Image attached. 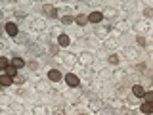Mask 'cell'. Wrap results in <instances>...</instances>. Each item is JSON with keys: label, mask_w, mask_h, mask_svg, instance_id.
<instances>
[{"label": "cell", "mask_w": 153, "mask_h": 115, "mask_svg": "<svg viewBox=\"0 0 153 115\" xmlns=\"http://www.w3.org/2000/svg\"><path fill=\"white\" fill-rule=\"evenodd\" d=\"M0 86H2V88L13 86V75H10V73H0Z\"/></svg>", "instance_id": "cb8c5ba5"}, {"label": "cell", "mask_w": 153, "mask_h": 115, "mask_svg": "<svg viewBox=\"0 0 153 115\" xmlns=\"http://www.w3.org/2000/svg\"><path fill=\"white\" fill-rule=\"evenodd\" d=\"M52 115H67V111H65L63 108H56V109H54V113H52Z\"/></svg>", "instance_id": "ee69618b"}, {"label": "cell", "mask_w": 153, "mask_h": 115, "mask_svg": "<svg viewBox=\"0 0 153 115\" xmlns=\"http://www.w3.org/2000/svg\"><path fill=\"white\" fill-rule=\"evenodd\" d=\"M25 83H27V75H25V73H19V71H17V73L13 75V84L23 86Z\"/></svg>", "instance_id": "836d02e7"}, {"label": "cell", "mask_w": 153, "mask_h": 115, "mask_svg": "<svg viewBox=\"0 0 153 115\" xmlns=\"http://www.w3.org/2000/svg\"><path fill=\"white\" fill-rule=\"evenodd\" d=\"M13 40H16L19 46H25L27 42H29V33H19V35L13 38Z\"/></svg>", "instance_id": "e575fe53"}, {"label": "cell", "mask_w": 153, "mask_h": 115, "mask_svg": "<svg viewBox=\"0 0 153 115\" xmlns=\"http://www.w3.org/2000/svg\"><path fill=\"white\" fill-rule=\"evenodd\" d=\"M10 65H12V60H8L6 56H0V73H4Z\"/></svg>", "instance_id": "f35d334b"}, {"label": "cell", "mask_w": 153, "mask_h": 115, "mask_svg": "<svg viewBox=\"0 0 153 115\" xmlns=\"http://www.w3.org/2000/svg\"><path fill=\"white\" fill-rule=\"evenodd\" d=\"M130 88H132V90H130V94H134L138 100H143V94H146V86L140 84V83H134Z\"/></svg>", "instance_id": "44dd1931"}, {"label": "cell", "mask_w": 153, "mask_h": 115, "mask_svg": "<svg viewBox=\"0 0 153 115\" xmlns=\"http://www.w3.org/2000/svg\"><path fill=\"white\" fill-rule=\"evenodd\" d=\"M103 102H105V108H109V109H119L124 104L123 98H119V96H109V98L103 100Z\"/></svg>", "instance_id": "e0dca14e"}, {"label": "cell", "mask_w": 153, "mask_h": 115, "mask_svg": "<svg viewBox=\"0 0 153 115\" xmlns=\"http://www.w3.org/2000/svg\"><path fill=\"white\" fill-rule=\"evenodd\" d=\"M8 108H10V113H12V115H23V113H25V105H23L21 102H17V100H13Z\"/></svg>", "instance_id": "ac0fdd59"}, {"label": "cell", "mask_w": 153, "mask_h": 115, "mask_svg": "<svg viewBox=\"0 0 153 115\" xmlns=\"http://www.w3.org/2000/svg\"><path fill=\"white\" fill-rule=\"evenodd\" d=\"M113 115H123V113H119V111H117V113H113Z\"/></svg>", "instance_id": "f907efd6"}, {"label": "cell", "mask_w": 153, "mask_h": 115, "mask_svg": "<svg viewBox=\"0 0 153 115\" xmlns=\"http://www.w3.org/2000/svg\"><path fill=\"white\" fill-rule=\"evenodd\" d=\"M12 65L16 67V69H23V67H27V61L23 60V58H19V56H13L12 58Z\"/></svg>", "instance_id": "1f68e13d"}, {"label": "cell", "mask_w": 153, "mask_h": 115, "mask_svg": "<svg viewBox=\"0 0 153 115\" xmlns=\"http://www.w3.org/2000/svg\"><path fill=\"white\" fill-rule=\"evenodd\" d=\"M113 29H117V31L123 35V33H128V31L132 29V23L128 21V19H121V17H119V19H115V25H113Z\"/></svg>", "instance_id": "8fae6325"}, {"label": "cell", "mask_w": 153, "mask_h": 115, "mask_svg": "<svg viewBox=\"0 0 153 115\" xmlns=\"http://www.w3.org/2000/svg\"><path fill=\"white\" fill-rule=\"evenodd\" d=\"M56 42H57V46H59L61 50H67V48L71 46V37H69V33H59V35L56 37Z\"/></svg>", "instance_id": "5bb4252c"}, {"label": "cell", "mask_w": 153, "mask_h": 115, "mask_svg": "<svg viewBox=\"0 0 153 115\" xmlns=\"http://www.w3.org/2000/svg\"><path fill=\"white\" fill-rule=\"evenodd\" d=\"M59 19H61V25H63V27H71V25H75V16H73V13H63V16H61Z\"/></svg>", "instance_id": "f546056e"}, {"label": "cell", "mask_w": 153, "mask_h": 115, "mask_svg": "<svg viewBox=\"0 0 153 115\" xmlns=\"http://www.w3.org/2000/svg\"><path fill=\"white\" fill-rule=\"evenodd\" d=\"M2 92H4V88H2V86H0V94H2Z\"/></svg>", "instance_id": "681fc988"}, {"label": "cell", "mask_w": 153, "mask_h": 115, "mask_svg": "<svg viewBox=\"0 0 153 115\" xmlns=\"http://www.w3.org/2000/svg\"><path fill=\"white\" fill-rule=\"evenodd\" d=\"M59 60H61V63L67 65V67H75L76 63H79V56L73 54V52H61L59 54Z\"/></svg>", "instance_id": "277c9868"}, {"label": "cell", "mask_w": 153, "mask_h": 115, "mask_svg": "<svg viewBox=\"0 0 153 115\" xmlns=\"http://www.w3.org/2000/svg\"><path fill=\"white\" fill-rule=\"evenodd\" d=\"M117 2H121V4H123V2H124V0H117Z\"/></svg>", "instance_id": "f5cc1de1"}, {"label": "cell", "mask_w": 153, "mask_h": 115, "mask_svg": "<svg viewBox=\"0 0 153 115\" xmlns=\"http://www.w3.org/2000/svg\"><path fill=\"white\" fill-rule=\"evenodd\" d=\"M143 102L153 104V90H146V94H143Z\"/></svg>", "instance_id": "b9f144b4"}, {"label": "cell", "mask_w": 153, "mask_h": 115, "mask_svg": "<svg viewBox=\"0 0 153 115\" xmlns=\"http://www.w3.org/2000/svg\"><path fill=\"white\" fill-rule=\"evenodd\" d=\"M130 75V73H126L124 69H115L113 71V79L111 81H115V83H124V79Z\"/></svg>", "instance_id": "484cf974"}, {"label": "cell", "mask_w": 153, "mask_h": 115, "mask_svg": "<svg viewBox=\"0 0 153 115\" xmlns=\"http://www.w3.org/2000/svg\"><path fill=\"white\" fill-rule=\"evenodd\" d=\"M63 83L67 84V88H80V77L79 73H65L63 75Z\"/></svg>", "instance_id": "5b68a950"}, {"label": "cell", "mask_w": 153, "mask_h": 115, "mask_svg": "<svg viewBox=\"0 0 153 115\" xmlns=\"http://www.w3.org/2000/svg\"><path fill=\"white\" fill-rule=\"evenodd\" d=\"M123 102L128 104L130 108H136V105H138V98L134 94H128V96H124V98H123Z\"/></svg>", "instance_id": "74e56055"}, {"label": "cell", "mask_w": 153, "mask_h": 115, "mask_svg": "<svg viewBox=\"0 0 153 115\" xmlns=\"http://www.w3.org/2000/svg\"><path fill=\"white\" fill-rule=\"evenodd\" d=\"M130 71H132V75H143L147 71V63H146V61H138V63L132 65Z\"/></svg>", "instance_id": "d4e9b609"}, {"label": "cell", "mask_w": 153, "mask_h": 115, "mask_svg": "<svg viewBox=\"0 0 153 115\" xmlns=\"http://www.w3.org/2000/svg\"><path fill=\"white\" fill-rule=\"evenodd\" d=\"M107 65H113V67H119L121 65V61H123V58L121 54H117V52H109V56H107Z\"/></svg>", "instance_id": "603a6c76"}, {"label": "cell", "mask_w": 153, "mask_h": 115, "mask_svg": "<svg viewBox=\"0 0 153 115\" xmlns=\"http://www.w3.org/2000/svg\"><path fill=\"white\" fill-rule=\"evenodd\" d=\"M73 2H82V0H73Z\"/></svg>", "instance_id": "816d5d0a"}, {"label": "cell", "mask_w": 153, "mask_h": 115, "mask_svg": "<svg viewBox=\"0 0 153 115\" xmlns=\"http://www.w3.org/2000/svg\"><path fill=\"white\" fill-rule=\"evenodd\" d=\"M4 31H6V35L10 38H16L19 33H21V29H19L17 21H6V23H4Z\"/></svg>", "instance_id": "ba28073f"}, {"label": "cell", "mask_w": 153, "mask_h": 115, "mask_svg": "<svg viewBox=\"0 0 153 115\" xmlns=\"http://www.w3.org/2000/svg\"><path fill=\"white\" fill-rule=\"evenodd\" d=\"M31 113H33V115H50L48 108H46V105H42V104H35V105L31 108Z\"/></svg>", "instance_id": "83f0119b"}, {"label": "cell", "mask_w": 153, "mask_h": 115, "mask_svg": "<svg viewBox=\"0 0 153 115\" xmlns=\"http://www.w3.org/2000/svg\"><path fill=\"white\" fill-rule=\"evenodd\" d=\"M59 50H61V48L57 46L56 40H54V42H48V44H46V54L52 56V58H57V56H59V54H61Z\"/></svg>", "instance_id": "7402d4cb"}, {"label": "cell", "mask_w": 153, "mask_h": 115, "mask_svg": "<svg viewBox=\"0 0 153 115\" xmlns=\"http://www.w3.org/2000/svg\"><path fill=\"white\" fill-rule=\"evenodd\" d=\"M113 31V25H103V23H100V25L94 27V37L98 38H107L109 35H111Z\"/></svg>", "instance_id": "52a82bcc"}, {"label": "cell", "mask_w": 153, "mask_h": 115, "mask_svg": "<svg viewBox=\"0 0 153 115\" xmlns=\"http://www.w3.org/2000/svg\"><path fill=\"white\" fill-rule=\"evenodd\" d=\"M31 29H33V31H36V33H44V31H48L46 19H44V17H33Z\"/></svg>", "instance_id": "30bf717a"}, {"label": "cell", "mask_w": 153, "mask_h": 115, "mask_svg": "<svg viewBox=\"0 0 153 115\" xmlns=\"http://www.w3.org/2000/svg\"><path fill=\"white\" fill-rule=\"evenodd\" d=\"M140 113L142 115H153V104H149V102L140 104Z\"/></svg>", "instance_id": "d6a6232c"}, {"label": "cell", "mask_w": 153, "mask_h": 115, "mask_svg": "<svg viewBox=\"0 0 153 115\" xmlns=\"http://www.w3.org/2000/svg\"><path fill=\"white\" fill-rule=\"evenodd\" d=\"M33 2H40V4H44V2H46V0H33Z\"/></svg>", "instance_id": "7dc6e473"}, {"label": "cell", "mask_w": 153, "mask_h": 115, "mask_svg": "<svg viewBox=\"0 0 153 115\" xmlns=\"http://www.w3.org/2000/svg\"><path fill=\"white\" fill-rule=\"evenodd\" d=\"M35 90H36V92H40V94L52 92V83L48 79H40V81H36V83H35Z\"/></svg>", "instance_id": "9a60e30c"}, {"label": "cell", "mask_w": 153, "mask_h": 115, "mask_svg": "<svg viewBox=\"0 0 153 115\" xmlns=\"http://www.w3.org/2000/svg\"><path fill=\"white\" fill-rule=\"evenodd\" d=\"M6 35V31H4V23H0V38Z\"/></svg>", "instance_id": "f6af8a7d"}, {"label": "cell", "mask_w": 153, "mask_h": 115, "mask_svg": "<svg viewBox=\"0 0 153 115\" xmlns=\"http://www.w3.org/2000/svg\"><path fill=\"white\" fill-rule=\"evenodd\" d=\"M102 13H103V17L105 19H119V10L117 8H113V6H105L103 10H102Z\"/></svg>", "instance_id": "ffe728a7"}, {"label": "cell", "mask_w": 153, "mask_h": 115, "mask_svg": "<svg viewBox=\"0 0 153 115\" xmlns=\"http://www.w3.org/2000/svg\"><path fill=\"white\" fill-rule=\"evenodd\" d=\"M90 8H96V6H102V0H84Z\"/></svg>", "instance_id": "7bdbcfd3"}, {"label": "cell", "mask_w": 153, "mask_h": 115, "mask_svg": "<svg viewBox=\"0 0 153 115\" xmlns=\"http://www.w3.org/2000/svg\"><path fill=\"white\" fill-rule=\"evenodd\" d=\"M46 79L50 81V83H59V81H63V73H61L57 67H50L46 73Z\"/></svg>", "instance_id": "4fadbf2b"}, {"label": "cell", "mask_w": 153, "mask_h": 115, "mask_svg": "<svg viewBox=\"0 0 153 115\" xmlns=\"http://www.w3.org/2000/svg\"><path fill=\"white\" fill-rule=\"evenodd\" d=\"M75 25H76V27H86V25H90V23H88V13H76V16H75Z\"/></svg>", "instance_id": "4316f807"}, {"label": "cell", "mask_w": 153, "mask_h": 115, "mask_svg": "<svg viewBox=\"0 0 153 115\" xmlns=\"http://www.w3.org/2000/svg\"><path fill=\"white\" fill-rule=\"evenodd\" d=\"M103 13L98 12V10H92V12L88 13V23H92V25H100V23L103 21Z\"/></svg>", "instance_id": "d6986e66"}, {"label": "cell", "mask_w": 153, "mask_h": 115, "mask_svg": "<svg viewBox=\"0 0 153 115\" xmlns=\"http://www.w3.org/2000/svg\"><path fill=\"white\" fill-rule=\"evenodd\" d=\"M75 115H88L86 111H75Z\"/></svg>", "instance_id": "bcb514c9"}, {"label": "cell", "mask_w": 153, "mask_h": 115, "mask_svg": "<svg viewBox=\"0 0 153 115\" xmlns=\"http://www.w3.org/2000/svg\"><path fill=\"white\" fill-rule=\"evenodd\" d=\"M132 29L136 31V35H147V33L151 31L149 21H147V19H140V21H134V23H132Z\"/></svg>", "instance_id": "8992f818"}, {"label": "cell", "mask_w": 153, "mask_h": 115, "mask_svg": "<svg viewBox=\"0 0 153 115\" xmlns=\"http://www.w3.org/2000/svg\"><path fill=\"white\" fill-rule=\"evenodd\" d=\"M113 79V71L111 69H102V71H100V73H98V81H100V83H105V81H111Z\"/></svg>", "instance_id": "f1b7e54d"}, {"label": "cell", "mask_w": 153, "mask_h": 115, "mask_svg": "<svg viewBox=\"0 0 153 115\" xmlns=\"http://www.w3.org/2000/svg\"><path fill=\"white\" fill-rule=\"evenodd\" d=\"M88 111L90 113H100V111H103V108H105V102L102 98H98V96H90V100H88Z\"/></svg>", "instance_id": "3957f363"}, {"label": "cell", "mask_w": 153, "mask_h": 115, "mask_svg": "<svg viewBox=\"0 0 153 115\" xmlns=\"http://www.w3.org/2000/svg\"><path fill=\"white\" fill-rule=\"evenodd\" d=\"M40 61H38V60H29L27 61V69L29 71H33V73H38V71H40Z\"/></svg>", "instance_id": "4dcf8cb0"}, {"label": "cell", "mask_w": 153, "mask_h": 115, "mask_svg": "<svg viewBox=\"0 0 153 115\" xmlns=\"http://www.w3.org/2000/svg\"><path fill=\"white\" fill-rule=\"evenodd\" d=\"M121 58H124V60H128V61H136L138 60V48L136 46H124Z\"/></svg>", "instance_id": "7c38bea8"}, {"label": "cell", "mask_w": 153, "mask_h": 115, "mask_svg": "<svg viewBox=\"0 0 153 115\" xmlns=\"http://www.w3.org/2000/svg\"><path fill=\"white\" fill-rule=\"evenodd\" d=\"M134 42H136V48H146V46H147V38H146V35H136Z\"/></svg>", "instance_id": "8d00e7d4"}, {"label": "cell", "mask_w": 153, "mask_h": 115, "mask_svg": "<svg viewBox=\"0 0 153 115\" xmlns=\"http://www.w3.org/2000/svg\"><path fill=\"white\" fill-rule=\"evenodd\" d=\"M13 102V98H12V96H8V94H0V108H2V105H10V104H12Z\"/></svg>", "instance_id": "60d3db41"}, {"label": "cell", "mask_w": 153, "mask_h": 115, "mask_svg": "<svg viewBox=\"0 0 153 115\" xmlns=\"http://www.w3.org/2000/svg\"><path fill=\"white\" fill-rule=\"evenodd\" d=\"M142 17L143 19H147V21H149V19H153V6H146L142 10Z\"/></svg>", "instance_id": "ab89813d"}, {"label": "cell", "mask_w": 153, "mask_h": 115, "mask_svg": "<svg viewBox=\"0 0 153 115\" xmlns=\"http://www.w3.org/2000/svg\"><path fill=\"white\" fill-rule=\"evenodd\" d=\"M94 61H96V54H94V52L82 50V52L79 54V65H80V67H92Z\"/></svg>", "instance_id": "7a4b0ae2"}, {"label": "cell", "mask_w": 153, "mask_h": 115, "mask_svg": "<svg viewBox=\"0 0 153 115\" xmlns=\"http://www.w3.org/2000/svg\"><path fill=\"white\" fill-rule=\"evenodd\" d=\"M96 54V60H107V56H109V50H105L103 46H100L98 50L94 52Z\"/></svg>", "instance_id": "d590c367"}, {"label": "cell", "mask_w": 153, "mask_h": 115, "mask_svg": "<svg viewBox=\"0 0 153 115\" xmlns=\"http://www.w3.org/2000/svg\"><path fill=\"white\" fill-rule=\"evenodd\" d=\"M119 46H121V33H119V31H115L113 35H109L107 38H103V48H105V50L115 52Z\"/></svg>", "instance_id": "6da1fadb"}, {"label": "cell", "mask_w": 153, "mask_h": 115, "mask_svg": "<svg viewBox=\"0 0 153 115\" xmlns=\"http://www.w3.org/2000/svg\"><path fill=\"white\" fill-rule=\"evenodd\" d=\"M79 77H80V81H86V83H90L92 84V79L96 77V71L92 69V67H82V69L79 71Z\"/></svg>", "instance_id": "2e32d148"}, {"label": "cell", "mask_w": 153, "mask_h": 115, "mask_svg": "<svg viewBox=\"0 0 153 115\" xmlns=\"http://www.w3.org/2000/svg\"><path fill=\"white\" fill-rule=\"evenodd\" d=\"M40 12L44 13L46 17H50V19H57V17H59V12H57V8L54 6V4H48V2H44V4H42Z\"/></svg>", "instance_id": "9c48e42d"}, {"label": "cell", "mask_w": 153, "mask_h": 115, "mask_svg": "<svg viewBox=\"0 0 153 115\" xmlns=\"http://www.w3.org/2000/svg\"><path fill=\"white\" fill-rule=\"evenodd\" d=\"M57 2H61V4H67V2H69V0H57Z\"/></svg>", "instance_id": "c3c4849f"}]
</instances>
